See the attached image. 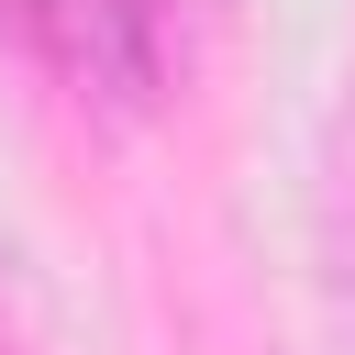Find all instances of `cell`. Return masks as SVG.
I'll return each mask as SVG.
<instances>
[{
    "label": "cell",
    "mask_w": 355,
    "mask_h": 355,
    "mask_svg": "<svg viewBox=\"0 0 355 355\" xmlns=\"http://www.w3.org/2000/svg\"><path fill=\"white\" fill-rule=\"evenodd\" d=\"M311 266H322V322L333 344L355 355V67H344V100L322 122V178H311Z\"/></svg>",
    "instance_id": "cell-1"
}]
</instances>
